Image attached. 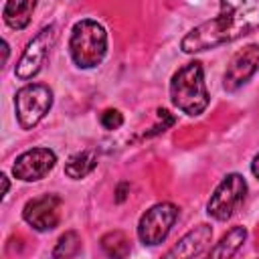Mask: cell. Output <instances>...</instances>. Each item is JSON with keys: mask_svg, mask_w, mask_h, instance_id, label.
Segmentation results:
<instances>
[{"mask_svg": "<svg viewBox=\"0 0 259 259\" xmlns=\"http://www.w3.org/2000/svg\"><path fill=\"white\" fill-rule=\"evenodd\" d=\"M178 219V206L172 202H158L152 208H148L140 223H138V237L144 245L156 247L160 245L168 233L172 231L174 223Z\"/></svg>", "mask_w": 259, "mask_h": 259, "instance_id": "obj_6", "label": "cell"}, {"mask_svg": "<svg viewBox=\"0 0 259 259\" xmlns=\"http://www.w3.org/2000/svg\"><path fill=\"white\" fill-rule=\"evenodd\" d=\"M2 53H4L2 63H6V59H8V55H10V47H8V42H6V40H2Z\"/></svg>", "mask_w": 259, "mask_h": 259, "instance_id": "obj_21", "label": "cell"}, {"mask_svg": "<svg viewBox=\"0 0 259 259\" xmlns=\"http://www.w3.org/2000/svg\"><path fill=\"white\" fill-rule=\"evenodd\" d=\"M127 192H130V184L127 182L117 184V188H115V202H123L127 198Z\"/></svg>", "mask_w": 259, "mask_h": 259, "instance_id": "obj_19", "label": "cell"}, {"mask_svg": "<svg viewBox=\"0 0 259 259\" xmlns=\"http://www.w3.org/2000/svg\"><path fill=\"white\" fill-rule=\"evenodd\" d=\"M156 113H158V119H160V121H158L156 125H152V127H150V132H146V136H148V138H150V136H156V134L166 132V130H168L170 125H174V121H176V117H174L168 109H158Z\"/></svg>", "mask_w": 259, "mask_h": 259, "instance_id": "obj_18", "label": "cell"}, {"mask_svg": "<svg viewBox=\"0 0 259 259\" xmlns=\"http://www.w3.org/2000/svg\"><path fill=\"white\" fill-rule=\"evenodd\" d=\"M57 164V154L49 148H32L22 152L14 164H12V174L18 180L24 182H34L45 178Z\"/></svg>", "mask_w": 259, "mask_h": 259, "instance_id": "obj_10", "label": "cell"}, {"mask_svg": "<svg viewBox=\"0 0 259 259\" xmlns=\"http://www.w3.org/2000/svg\"><path fill=\"white\" fill-rule=\"evenodd\" d=\"M259 28V2H219V14L194 26L180 42L184 53H200L237 40Z\"/></svg>", "mask_w": 259, "mask_h": 259, "instance_id": "obj_1", "label": "cell"}, {"mask_svg": "<svg viewBox=\"0 0 259 259\" xmlns=\"http://www.w3.org/2000/svg\"><path fill=\"white\" fill-rule=\"evenodd\" d=\"M69 53L73 63L79 69H93L101 65L107 55V32L105 28L91 18L79 20L69 38Z\"/></svg>", "mask_w": 259, "mask_h": 259, "instance_id": "obj_3", "label": "cell"}, {"mask_svg": "<svg viewBox=\"0 0 259 259\" xmlns=\"http://www.w3.org/2000/svg\"><path fill=\"white\" fill-rule=\"evenodd\" d=\"M99 245L103 249V253L109 259H127L130 251H132V243L127 239V235L123 231H109L99 239Z\"/></svg>", "mask_w": 259, "mask_h": 259, "instance_id": "obj_15", "label": "cell"}, {"mask_svg": "<svg viewBox=\"0 0 259 259\" xmlns=\"http://www.w3.org/2000/svg\"><path fill=\"white\" fill-rule=\"evenodd\" d=\"M53 107V91L45 83H28L14 95V109L22 130H32Z\"/></svg>", "mask_w": 259, "mask_h": 259, "instance_id": "obj_4", "label": "cell"}, {"mask_svg": "<svg viewBox=\"0 0 259 259\" xmlns=\"http://www.w3.org/2000/svg\"><path fill=\"white\" fill-rule=\"evenodd\" d=\"M259 69V45H247L241 51H237L223 75V87L233 93L239 87H243Z\"/></svg>", "mask_w": 259, "mask_h": 259, "instance_id": "obj_9", "label": "cell"}, {"mask_svg": "<svg viewBox=\"0 0 259 259\" xmlns=\"http://www.w3.org/2000/svg\"><path fill=\"white\" fill-rule=\"evenodd\" d=\"M247 194V182L241 174L231 172L227 174L219 186L214 188V192L210 194L208 202H206V212L208 217H212L214 221H227L233 217V212L241 206V202L245 200Z\"/></svg>", "mask_w": 259, "mask_h": 259, "instance_id": "obj_5", "label": "cell"}, {"mask_svg": "<svg viewBox=\"0 0 259 259\" xmlns=\"http://www.w3.org/2000/svg\"><path fill=\"white\" fill-rule=\"evenodd\" d=\"M212 239V229L210 225H198L194 229H190L186 235L180 237V241L162 257V259H196L206 245Z\"/></svg>", "mask_w": 259, "mask_h": 259, "instance_id": "obj_11", "label": "cell"}, {"mask_svg": "<svg viewBox=\"0 0 259 259\" xmlns=\"http://www.w3.org/2000/svg\"><path fill=\"white\" fill-rule=\"evenodd\" d=\"M79 249H81L79 233L77 231H67L57 241V245L53 249V259H71V257H75L79 253Z\"/></svg>", "mask_w": 259, "mask_h": 259, "instance_id": "obj_16", "label": "cell"}, {"mask_svg": "<svg viewBox=\"0 0 259 259\" xmlns=\"http://www.w3.org/2000/svg\"><path fill=\"white\" fill-rule=\"evenodd\" d=\"M61 196L59 194H42L28 200L22 208V219L38 233L53 231L61 221Z\"/></svg>", "mask_w": 259, "mask_h": 259, "instance_id": "obj_8", "label": "cell"}, {"mask_svg": "<svg viewBox=\"0 0 259 259\" xmlns=\"http://www.w3.org/2000/svg\"><path fill=\"white\" fill-rule=\"evenodd\" d=\"M97 166V152L93 150H83V152H77L73 154L67 164H65V174L73 180H81L85 178L87 174H91Z\"/></svg>", "mask_w": 259, "mask_h": 259, "instance_id": "obj_14", "label": "cell"}, {"mask_svg": "<svg viewBox=\"0 0 259 259\" xmlns=\"http://www.w3.org/2000/svg\"><path fill=\"white\" fill-rule=\"evenodd\" d=\"M247 239V229L245 227H233L229 229L221 241L210 249V253L206 255V259H231L245 243Z\"/></svg>", "mask_w": 259, "mask_h": 259, "instance_id": "obj_12", "label": "cell"}, {"mask_svg": "<svg viewBox=\"0 0 259 259\" xmlns=\"http://www.w3.org/2000/svg\"><path fill=\"white\" fill-rule=\"evenodd\" d=\"M99 123L105 127V130H119L121 125H123V115H121V111H117V109H105V111H101V115H99Z\"/></svg>", "mask_w": 259, "mask_h": 259, "instance_id": "obj_17", "label": "cell"}, {"mask_svg": "<svg viewBox=\"0 0 259 259\" xmlns=\"http://www.w3.org/2000/svg\"><path fill=\"white\" fill-rule=\"evenodd\" d=\"M34 8H36V2H34V0H22V2L10 0V2H6L4 8H2L4 22H6L10 28H14V30H22V28L28 26Z\"/></svg>", "mask_w": 259, "mask_h": 259, "instance_id": "obj_13", "label": "cell"}, {"mask_svg": "<svg viewBox=\"0 0 259 259\" xmlns=\"http://www.w3.org/2000/svg\"><path fill=\"white\" fill-rule=\"evenodd\" d=\"M2 184H4V190H2V196L8 194V188H10V182H8V176L2 174Z\"/></svg>", "mask_w": 259, "mask_h": 259, "instance_id": "obj_22", "label": "cell"}, {"mask_svg": "<svg viewBox=\"0 0 259 259\" xmlns=\"http://www.w3.org/2000/svg\"><path fill=\"white\" fill-rule=\"evenodd\" d=\"M55 42H57V26L49 24V26L40 28L32 36V40L26 45L22 57L16 63V67H14L16 77L26 81V79H32L34 75H38V71L42 69L47 57L51 55V49L55 47Z\"/></svg>", "mask_w": 259, "mask_h": 259, "instance_id": "obj_7", "label": "cell"}, {"mask_svg": "<svg viewBox=\"0 0 259 259\" xmlns=\"http://www.w3.org/2000/svg\"><path fill=\"white\" fill-rule=\"evenodd\" d=\"M251 172H253V176L259 180V154H255V158H253V162H251Z\"/></svg>", "mask_w": 259, "mask_h": 259, "instance_id": "obj_20", "label": "cell"}, {"mask_svg": "<svg viewBox=\"0 0 259 259\" xmlns=\"http://www.w3.org/2000/svg\"><path fill=\"white\" fill-rule=\"evenodd\" d=\"M170 99L186 115H200L208 105V91L204 85V71L198 61L180 67L170 79Z\"/></svg>", "mask_w": 259, "mask_h": 259, "instance_id": "obj_2", "label": "cell"}]
</instances>
